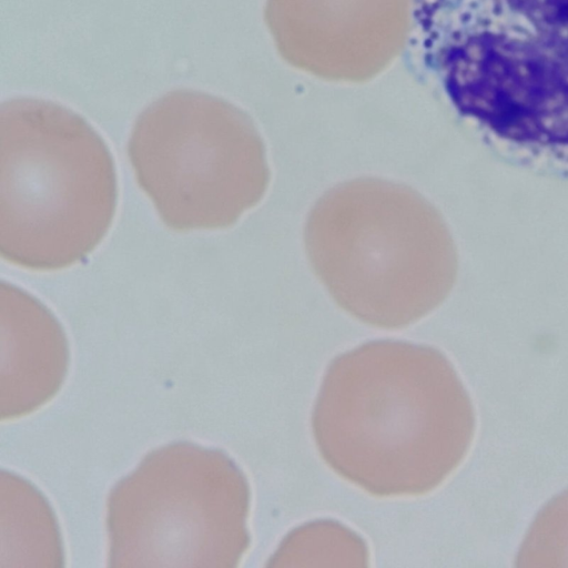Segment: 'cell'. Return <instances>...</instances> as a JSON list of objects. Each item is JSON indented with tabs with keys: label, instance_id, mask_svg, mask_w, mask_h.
Returning a JSON list of instances; mask_svg holds the SVG:
<instances>
[{
	"label": "cell",
	"instance_id": "7a4b0ae2",
	"mask_svg": "<svg viewBox=\"0 0 568 568\" xmlns=\"http://www.w3.org/2000/svg\"><path fill=\"white\" fill-rule=\"evenodd\" d=\"M312 432L323 460L347 481L377 497L418 496L464 459L475 413L442 352L373 341L331 362Z\"/></svg>",
	"mask_w": 568,
	"mask_h": 568
},
{
	"label": "cell",
	"instance_id": "8992f818",
	"mask_svg": "<svg viewBox=\"0 0 568 568\" xmlns=\"http://www.w3.org/2000/svg\"><path fill=\"white\" fill-rule=\"evenodd\" d=\"M128 152L139 185L175 231L231 226L270 181L251 120L201 91L174 90L151 103L134 123Z\"/></svg>",
	"mask_w": 568,
	"mask_h": 568
},
{
	"label": "cell",
	"instance_id": "ba28073f",
	"mask_svg": "<svg viewBox=\"0 0 568 568\" xmlns=\"http://www.w3.org/2000/svg\"><path fill=\"white\" fill-rule=\"evenodd\" d=\"M59 532L43 497L19 477L1 473V567L61 566Z\"/></svg>",
	"mask_w": 568,
	"mask_h": 568
},
{
	"label": "cell",
	"instance_id": "5b68a950",
	"mask_svg": "<svg viewBox=\"0 0 568 568\" xmlns=\"http://www.w3.org/2000/svg\"><path fill=\"white\" fill-rule=\"evenodd\" d=\"M110 567H236L250 545V487L220 450L148 454L108 498Z\"/></svg>",
	"mask_w": 568,
	"mask_h": 568
},
{
	"label": "cell",
	"instance_id": "30bf717a",
	"mask_svg": "<svg viewBox=\"0 0 568 568\" xmlns=\"http://www.w3.org/2000/svg\"><path fill=\"white\" fill-rule=\"evenodd\" d=\"M515 559L516 567H568V489L539 510Z\"/></svg>",
	"mask_w": 568,
	"mask_h": 568
},
{
	"label": "cell",
	"instance_id": "6da1fadb",
	"mask_svg": "<svg viewBox=\"0 0 568 568\" xmlns=\"http://www.w3.org/2000/svg\"><path fill=\"white\" fill-rule=\"evenodd\" d=\"M410 48L497 153L568 179V0H415Z\"/></svg>",
	"mask_w": 568,
	"mask_h": 568
},
{
	"label": "cell",
	"instance_id": "3957f363",
	"mask_svg": "<svg viewBox=\"0 0 568 568\" xmlns=\"http://www.w3.org/2000/svg\"><path fill=\"white\" fill-rule=\"evenodd\" d=\"M112 156L79 114L37 98L0 108V253L11 264L60 270L87 257L116 205Z\"/></svg>",
	"mask_w": 568,
	"mask_h": 568
},
{
	"label": "cell",
	"instance_id": "52a82bcc",
	"mask_svg": "<svg viewBox=\"0 0 568 568\" xmlns=\"http://www.w3.org/2000/svg\"><path fill=\"white\" fill-rule=\"evenodd\" d=\"M1 418L32 412L59 389L68 364L64 333L37 298L4 281L0 286Z\"/></svg>",
	"mask_w": 568,
	"mask_h": 568
},
{
	"label": "cell",
	"instance_id": "277c9868",
	"mask_svg": "<svg viewBox=\"0 0 568 568\" xmlns=\"http://www.w3.org/2000/svg\"><path fill=\"white\" fill-rule=\"evenodd\" d=\"M304 242L337 305L374 327L417 322L448 286L450 254L440 219L402 184L362 178L331 189L310 212Z\"/></svg>",
	"mask_w": 568,
	"mask_h": 568
},
{
	"label": "cell",
	"instance_id": "9c48e42d",
	"mask_svg": "<svg viewBox=\"0 0 568 568\" xmlns=\"http://www.w3.org/2000/svg\"><path fill=\"white\" fill-rule=\"evenodd\" d=\"M368 550L353 530L334 520H315L292 530L267 566L366 567Z\"/></svg>",
	"mask_w": 568,
	"mask_h": 568
}]
</instances>
